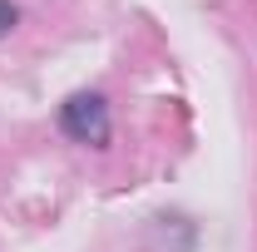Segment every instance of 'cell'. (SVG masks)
Segmentation results:
<instances>
[{
	"label": "cell",
	"mask_w": 257,
	"mask_h": 252,
	"mask_svg": "<svg viewBox=\"0 0 257 252\" xmlns=\"http://www.w3.org/2000/svg\"><path fill=\"white\" fill-rule=\"evenodd\" d=\"M60 129L74 144H104L109 139V104H104V94H69L60 104Z\"/></svg>",
	"instance_id": "obj_1"
},
{
	"label": "cell",
	"mask_w": 257,
	"mask_h": 252,
	"mask_svg": "<svg viewBox=\"0 0 257 252\" xmlns=\"http://www.w3.org/2000/svg\"><path fill=\"white\" fill-rule=\"evenodd\" d=\"M15 20H20V10H15L10 0H0V35H10V30H15Z\"/></svg>",
	"instance_id": "obj_2"
}]
</instances>
